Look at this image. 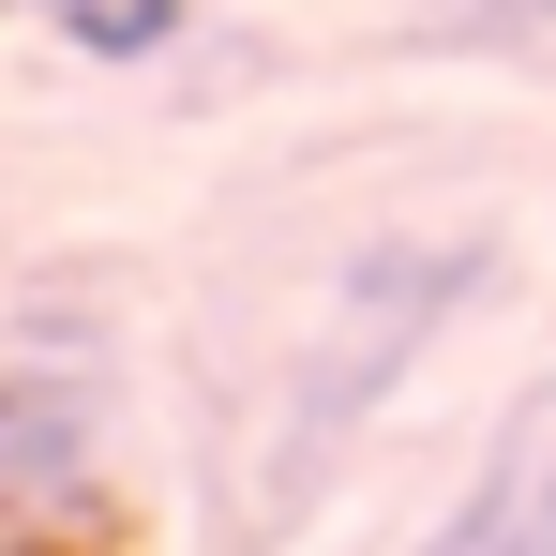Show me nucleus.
<instances>
[{
  "instance_id": "nucleus-5",
  "label": "nucleus",
  "mask_w": 556,
  "mask_h": 556,
  "mask_svg": "<svg viewBox=\"0 0 556 556\" xmlns=\"http://www.w3.org/2000/svg\"><path fill=\"white\" fill-rule=\"evenodd\" d=\"M15 15H46V30H61V15H76V0H15Z\"/></svg>"
},
{
  "instance_id": "nucleus-4",
  "label": "nucleus",
  "mask_w": 556,
  "mask_h": 556,
  "mask_svg": "<svg viewBox=\"0 0 556 556\" xmlns=\"http://www.w3.org/2000/svg\"><path fill=\"white\" fill-rule=\"evenodd\" d=\"M181 30H195V0H76V15H61L76 61H166Z\"/></svg>"
},
{
  "instance_id": "nucleus-3",
  "label": "nucleus",
  "mask_w": 556,
  "mask_h": 556,
  "mask_svg": "<svg viewBox=\"0 0 556 556\" xmlns=\"http://www.w3.org/2000/svg\"><path fill=\"white\" fill-rule=\"evenodd\" d=\"M421 556H556V376L496 406V437L466 466V496L421 527Z\"/></svg>"
},
{
  "instance_id": "nucleus-2",
  "label": "nucleus",
  "mask_w": 556,
  "mask_h": 556,
  "mask_svg": "<svg viewBox=\"0 0 556 556\" xmlns=\"http://www.w3.org/2000/svg\"><path fill=\"white\" fill-rule=\"evenodd\" d=\"M121 466V301L30 271L0 301V556H46L105 511Z\"/></svg>"
},
{
  "instance_id": "nucleus-1",
  "label": "nucleus",
  "mask_w": 556,
  "mask_h": 556,
  "mask_svg": "<svg viewBox=\"0 0 556 556\" xmlns=\"http://www.w3.org/2000/svg\"><path fill=\"white\" fill-rule=\"evenodd\" d=\"M481 301H496V226H481V211L376 226L362 256L316 286V316L271 346L256 406H241V437L211 452V556L301 542V527H316V496L346 481V452L406 406V376L437 362Z\"/></svg>"
}]
</instances>
